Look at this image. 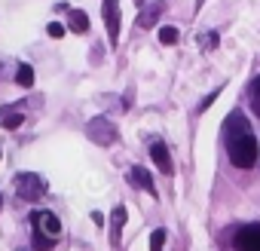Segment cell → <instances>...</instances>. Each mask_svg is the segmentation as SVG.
<instances>
[{"mask_svg":"<svg viewBox=\"0 0 260 251\" xmlns=\"http://www.w3.org/2000/svg\"><path fill=\"white\" fill-rule=\"evenodd\" d=\"M223 135H226V153L236 169H251L257 163V135L251 129V122L242 110H233L223 122Z\"/></svg>","mask_w":260,"mask_h":251,"instance_id":"cell-1","label":"cell"},{"mask_svg":"<svg viewBox=\"0 0 260 251\" xmlns=\"http://www.w3.org/2000/svg\"><path fill=\"white\" fill-rule=\"evenodd\" d=\"M16 190H19L22 199L34 202V199H40L46 193V181L40 175H34V172H22V175H16Z\"/></svg>","mask_w":260,"mask_h":251,"instance_id":"cell-2","label":"cell"},{"mask_svg":"<svg viewBox=\"0 0 260 251\" xmlns=\"http://www.w3.org/2000/svg\"><path fill=\"white\" fill-rule=\"evenodd\" d=\"M89 138H92L95 144L107 147V144L116 141V125H113L110 119H104V116H95V119H89Z\"/></svg>","mask_w":260,"mask_h":251,"instance_id":"cell-3","label":"cell"},{"mask_svg":"<svg viewBox=\"0 0 260 251\" xmlns=\"http://www.w3.org/2000/svg\"><path fill=\"white\" fill-rule=\"evenodd\" d=\"M236 251H260V224H245L236 239H233Z\"/></svg>","mask_w":260,"mask_h":251,"instance_id":"cell-4","label":"cell"},{"mask_svg":"<svg viewBox=\"0 0 260 251\" xmlns=\"http://www.w3.org/2000/svg\"><path fill=\"white\" fill-rule=\"evenodd\" d=\"M104 25H107V37H110V46H116L119 40V0H104Z\"/></svg>","mask_w":260,"mask_h":251,"instance_id":"cell-5","label":"cell"},{"mask_svg":"<svg viewBox=\"0 0 260 251\" xmlns=\"http://www.w3.org/2000/svg\"><path fill=\"white\" fill-rule=\"evenodd\" d=\"M150 160L156 163V169L162 175H175V163H172V153L162 141H150Z\"/></svg>","mask_w":260,"mask_h":251,"instance_id":"cell-6","label":"cell"},{"mask_svg":"<svg viewBox=\"0 0 260 251\" xmlns=\"http://www.w3.org/2000/svg\"><path fill=\"white\" fill-rule=\"evenodd\" d=\"M31 224L37 227V230H43V233H49L52 239L61 233V224H58V217L52 214V211H34L31 214Z\"/></svg>","mask_w":260,"mask_h":251,"instance_id":"cell-7","label":"cell"},{"mask_svg":"<svg viewBox=\"0 0 260 251\" xmlns=\"http://www.w3.org/2000/svg\"><path fill=\"white\" fill-rule=\"evenodd\" d=\"M128 181H132L135 187H141V190H147L150 196H156V187H153V178H150V172H147V169L132 166V169H128Z\"/></svg>","mask_w":260,"mask_h":251,"instance_id":"cell-8","label":"cell"},{"mask_svg":"<svg viewBox=\"0 0 260 251\" xmlns=\"http://www.w3.org/2000/svg\"><path fill=\"white\" fill-rule=\"evenodd\" d=\"M125 217H128V214H125V208H122V205H116V208H113V217H110V239H113V242H119Z\"/></svg>","mask_w":260,"mask_h":251,"instance_id":"cell-9","label":"cell"},{"mask_svg":"<svg viewBox=\"0 0 260 251\" xmlns=\"http://www.w3.org/2000/svg\"><path fill=\"white\" fill-rule=\"evenodd\" d=\"M159 13H162V4H150V7L138 16V25H141V28H153L156 19H159Z\"/></svg>","mask_w":260,"mask_h":251,"instance_id":"cell-10","label":"cell"},{"mask_svg":"<svg viewBox=\"0 0 260 251\" xmlns=\"http://www.w3.org/2000/svg\"><path fill=\"white\" fill-rule=\"evenodd\" d=\"M71 31H74V34H86V31H89V19H86V13H80V10L71 13Z\"/></svg>","mask_w":260,"mask_h":251,"instance_id":"cell-11","label":"cell"},{"mask_svg":"<svg viewBox=\"0 0 260 251\" xmlns=\"http://www.w3.org/2000/svg\"><path fill=\"white\" fill-rule=\"evenodd\" d=\"M16 83H19V86H34V68H31V65H19Z\"/></svg>","mask_w":260,"mask_h":251,"instance_id":"cell-12","label":"cell"},{"mask_svg":"<svg viewBox=\"0 0 260 251\" xmlns=\"http://www.w3.org/2000/svg\"><path fill=\"white\" fill-rule=\"evenodd\" d=\"M178 28H172V25H166V28H159V43H166V46H175L178 43Z\"/></svg>","mask_w":260,"mask_h":251,"instance_id":"cell-13","label":"cell"},{"mask_svg":"<svg viewBox=\"0 0 260 251\" xmlns=\"http://www.w3.org/2000/svg\"><path fill=\"white\" fill-rule=\"evenodd\" d=\"M31 242H34V248H37V251H49V248H52V236H49V233H43V230H37Z\"/></svg>","mask_w":260,"mask_h":251,"instance_id":"cell-14","label":"cell"},{"mask_svg":"<svg viewBox=\"0 0 260 251\" xmlns=\"http://www.w3.org/2000/svg\"><path fill=\"white\" fill-rule=\"evenodd\" d=\"M251 110L260 116V77L251 80Z\"/></svg>","mask_w":260,"mask_h":251,"instance_id":"cell-15","label":"cell"},{"mask_svg":"<svg viewBox=\"0 0 260 251\" xmlns=\"http://www.w3.org/2000/svg\"><path fill=\"white\" fill-rule=\"evenodd\" d=\"M162 245H166V230L159 227L150 233V251H162Z\"/></svg>","mask_w":260,"mask_h":251,"instance_id":"cell-16","label":"cell"},{"mask_svg":"<svg viewBox=\"0 0 260 251\" xmlns=\"http://www.w3.org/2000/svg\"><path fill=\"white\" fill-rule=\"evenodd\" d=\"M22 119H25L22 113H7V116H4V129H10V132H13V129H19Z\"/></svg>","mask_w":260,"mask_h":251,"instance_id":"cell-17","label":"cell"},{"mask_svg":"<svg viewBox=\"0 0 260 251\" xmlns=\"http://www.w3.org/2000/svg\"><path fill=\"white\" fill-rule=\"evenodd\" d=\"M46 31H49V37H55V40H61V37H64V25H61V22H49V28H46Z\"/></svg>","mask_w":260,"mask_h":251,"instance_id":"cell-18","label":"cell"},{"mask_svg":"<svg viewBox=\"0 0 260 251\" xmlns=\"http://www.w3.org/2000/svg\"><path fill=\"white\" fill-rule=\"evenodd\" d=\"M217 92H220V89H214L211 95H205V98H202V104H199V110H208V107L214 104V98H217Z\"/></svg>","mask_w":260,"mask_h":251,"instance_id":"cell-19","label":"cell"},{"mask_svg":"<svg viewBox=\"0 0 260 251\" xmlns=\"http://www.w3.org/2000/svg\"><path fill=\"white\" fill-rule=\"evenodd\" d=\"M205 46H208V49H214V46H217V34H214V31H211V34H205Z\"/></svg>","mask_w":260,"mask_h":251,"instance_id":"cell-20","label":"cell"},{"mask_svg":"<svg viewBox=\"0 0 260 251\" xmlns=\"http://www.w3.org/2000/svg\"><path fill=\"white\" fill-rule=\"evenodd\" d=\"M0 205H4V196H0Z\"/></svg>","mask_w":260,"mask_h":251,"instance_id":"cell-21","label":"cell"}]
</instances>
